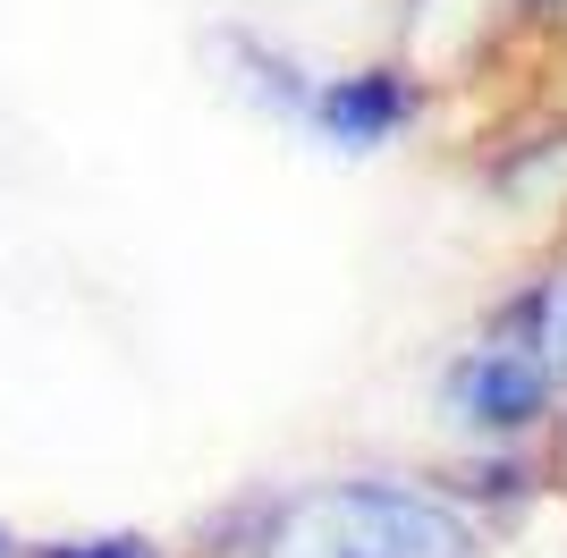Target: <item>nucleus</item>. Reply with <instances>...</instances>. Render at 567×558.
Instances as JSON below:
<instances>
[{
  "mask_svg": "<svg viewBox=\"0 0 567 558\" xmlns=\"http://www.w3.org/2000/svg\"><path fill=\"white\" fill-rule=\"evenodd\" d=\"M255 558H474V534L424 490L313 483L255 516Z\"/></svg>",
  "mask_w": 567,
  "mask_h": 558,
  "instance_id": "obj_1",
  "label": "nucleus"
},
{
  "mask_svg": "<svg viewBox=\"0 0 567 558\" xmlns=\"http://www.w3.org/2000/svg\"><path fill=\"white\" fill-rule=\"evenodd\" d=\"M550 406V364L543 348H525V339H492V348L457 355L450 372V415L466 423V432H492V441H517V432H534Z\"/></svg>",
  "mask_w": 567,
  "mask_h": 558,
  "instance_id": "obj_2",
  "label": "nucleus"
},
{
  "mask_svg": "<svg viewBox=\"0 0 567 558\" xmlns=\"http://www.w3.org/2000/svg\"><path fill=\"white\" fill-rule=\"evenodd\" d=\"M306 118H313L331 144H348V153H381V144H390L406 118H415V85H406L399 69L331 76V85L306 93Z\"/></svg>",
  "mask_w": 567,
  "mask_h": 558,
  "instance_id": "obj_3",
  "label": "nucleus"
},
{
  "mask_svg": "<svg viewBox=\"0 0 567 558\" xmlns=\"http://www.w3.org/2000/svg\"><path fill=\"white\" fill-rule=\"evenodd\" d=\"M508 330H525V348H543V364H567V288H534L508 313Z\"/></svg>",
  "mask_w": 567,
  "mask_h": 558,
  "instance_id": "obj_4",
  "label": "nucleus"
},
{
  "mask_svg": "<svg viewBox=\"0 0 567 558\" xmlns=\"http://www.w3.org/2000/svg\"><path fill=\"white\" fill-rule=\"evenodd\" d=\"M60 558H153L144 541H76V550H60Z\"/></svg>",
  "mask_w": 567,
  "mask_h": 558,
  "instance_id": "obj_5",
  "label": "nucleus"
},
{
  "mask_svg": "<svg viewBox=\"0 0 567 558\" xmlns=\"http://www.w3.org/2000/svg\"><path fill=\"white\" fill-rule=\"evenodd\" d=\"M0 558H9V541H0Z\"/></svg>",
  "mask_w": 567,
  "mask_h": 558,
  "instance_id": "obj_6",
  "label": "nucleus"
}]
</instances>
